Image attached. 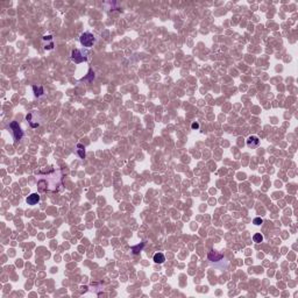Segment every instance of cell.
Listing matches in <instances>:
<instances>
[{
    "label": "cell",
    "mask_w": 298,
    "mask_h": 298,
    "mask_svg": "<svg viewBox=\"0 0 298 298\" xmlns=\"http://www.w3.org/2000/svg\"><path fill=\"white\" fill-rule=\"evenodd\" d=\"M191 127H192V128H194V129H197V128H199V125H198V123H197V122H194V123H192V126H191Z\"/></svg>",
    "instance_id": "4fadbf2b"
},
{
    "label": "cell",
    "mask_w": 298,
    "mask_h": 298,
    "mask_svg": "<svg viewBox=\"0 0 298 298\" xmlns=\"http://www.w3.org/2000/svg\"><path fill=\"white\" fill-rule=\"evenodd\" d=\"M86 55H88L86 51L81 50V49H75V50L72 51V56H71V57H72V61H74L75 63L79 64V63H82V62H84V61L88 60Z\"/></svg>",
    "instance_id": "6da1fadb"
},
{
    "label": "cell",
    "mask_w": 298,
    "mask_h": 298,
    "mask_svg": "<svg viewBox=\"0 0 298 298\" xmlns=\"http://www.w3.org/2000/svg\"><path fill=\"white\" fill-rule=\"evenodd\" d=\"M164 261H165V256H164L162 253H156V254L154 255V262H155V263L161 264V263H163Z\"/></svg>",
    "instance_id": "52a82bcc"
},
{
    "label": "cell",
    "mask_w": 298,
    "mask_h": 298,
    "mask_svg": "<svg viewBox=\"0 0 298 298\" xmlns=\"http://www.w3.org/2000/svg\"><path fill=\"white\" fill-rule=\"evenodd\" d=\"M79 40H81V43H82L84 47H86V48L92 47L93 43H95V36H93V34H91V33H84V34H82Z\"/></svg>",
    "instance_id": "7a4b0ae2"
},
{
    "label": "cell",
    "mask_w": 298,
    "mask_h": 298,
    "mask_svg": "<svg viewBox=\"0 0 298 298\" xmlns=\"http://www.w3.org/2000/svg\"><path fill=\"white\" fill-rule=\"evenodd\" d=\"M143 246H144V242H142L141 243V246L140 245H137V246H134V247H132V250H133V253L134 254H137L142 248H143Z\"/></svg>",
    "instance_id": "8fae6325"
},
{
    "label": "cell",
    "mask_w": 298,
    "mask_h": 298,
    "mask_svg": "<svg viewBox=\"0 0 298 298\" xmlns=\"http://www.w3.org/2000/svg\"><path fill=\"white\" fill-rule=\"evenodd\" d=\"M33 90H34V93H35L36 97H40V96H42L44 93V90L41 86H39V88L37 86H33Z\"/></svg>",
    "instance_id": "9c48e42d"
},
{
    "label": "cell",
    "mask_w": 298,
    "mask_h": 298,
    "mask_svg": "<svg viewBox=\"0 0 298 298\" xmlns=\"http://www.w3.org/2000/svg\"><path fill=\"white\" fill-rule=\"evenodd\" d=\"M26 201H27L28 205H36L40 201V195L39 194H32L26 198Z\"/></svg>",
    "instance_id": "277c9868"
},
{
    "label": "cell",
    "mask_w": 298,
    "mask_h": 298,
    "mask_svg": "<svg viewBox=\"0 0 298 298\" xmlns=\"http://www.w3.org/2000/svg\"><path fill=\"white\" fill-rule=\"evenodd\" d=\"M77 153H78V155H79L81 158H84V157H85V148H84L83 144H81V143L77 144Z\"/></svg>",
    "instance_id": "ba28073f"
},
{
    "label": "cell",
    "mask_w": 298,
    "mask_h": 298,
    "mask_svg": "<svg viewBox=\"0 0 298 298\" xmlns=\"http://www.w3.org/2000/svg\"><path fill=\"white\" fill-rule=\"evenodd\" d=\"M9 127H11L12 130H13V136H14L15 141H19V140L23 136V132H22L21 127L19 126V123H18L16 121H12V122L9 123Z\"/></svg>",
    "instance_id": "3957f363"
},
{
    "label": "cell",
    "mask_w": 298,
    "mask_h": 298,
    "mask_svg": "<svg viewBox=\"0 0 298 298\" xmlns=\"http://www.w3.org/2000/svg\"><path fill=\"white\" fill-rule=\"evenodd\" d=\"M222 259H224V255H222V254H218V253L214 252V250H212V252L208 253V260H210V261H220V260H222Z\"/></svg>",
    "instance_id": "8992f818"
},
{
    "label": "cell",
    "mask_w": 298,
    "mask_h": 298,
    "mask_svg": "<svg viewBox=\"0 0 298 298\" xmlns=\"http://www.w3.org/2000/svg\"><path fill=\"white\" fill-rule=\"evenodd\" d=\"M253 240H254V242L260 243V242H262V241H263V236H262L260 233H256V234L253 236Z\"/></svg>",
    "instance_id": "30bf717a"
},
{
    "label": "cell",
    "mask_w": 298,
    "mask_h": 298,
    "mask_svg": "<svg viewBox=\"0 0 298 298\" xmlns=\"http://www.w3.org/2000/svg\"><path fill=\"white\" fill-rule=\"evenodd\" d=\"M259 144H260V140H259L257 136H249V137L247 139V146H248L249 148H255V147H257Z\"/></svg>",
    "instance_id": "5b68a950"
},
{
    "label": "cell",
    "mask_w": 298,
    "mask_h": 298,
    "mask_svg": "<svg viewBox=\"0 0 298 298\" xmlns=\"http://www.w3.org/2000/svg\"><path fill=\"white\" fill-rule=\"evenodd\" d=\"M263 222V220L261 219V218H255L254 220H253V224L254 225H256V226H259V225H261Z\"/></svg>",
    "instance_id": "7c38bea8"
}]
</instances>
